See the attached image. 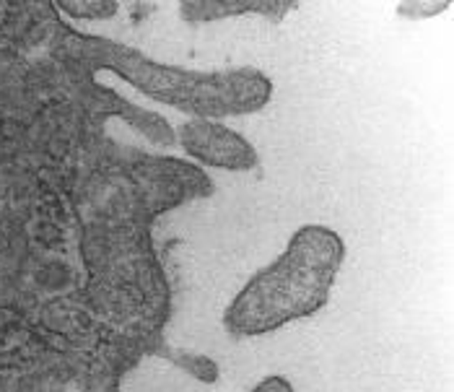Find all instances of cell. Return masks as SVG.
<instances>
[{"mask_svg":"<svg viewBox=\"0 0 454 392\" xmlns=\"http://www.w3.org/2000/svg\"><path fill=\"white\" fill-rule=\"evenodd\" d=\"M452 0H400L397 3V16L408 21H426L436 19L444 11H450Z\"/></svg>","mask_w":454,"mask_h":392,"instance_id":"5","label":"cell"},{"mask_svg":"<svg viewBox=\"0 0 454 392\" xmlns=\"http://www.w3.org/2000/svg\"><path fill=\"white\" fill-rule=\"evenodd\" d=\"M299 5L301 0H179V19L190 27L242 16H260L270 24H280Z\"/></svg>","mask_w":454,"mask_h":392,"instance_id":"3","label":"cell"},{"mask_svg":"<svg viewBox=\"0 0 454 392\" xmlns=\"http://www.w3.org/2000/svg\"><path fill=\"white\" fill-rule=\"evenodd\" d=\"M179 143L184 153L226 172H252L257 167V151L242 133L231 130L221 120L192 117L179 128Z\"/></svg>","mask_w":454,"mask_h":392,"instance_id":"2","label":"cell"},{"mask_svg":"<svg viewBox=\"0 0 454 392\" xmlns=\"http://www.w3.org/2000/svg\"><path fill=\"white\" fill-rule=\"evenodd\" d=\"M252 392H296L294 390V385L286 380V377H280V374H273V377H265L257 388Z\"/></svg>","mask_w":454,"mask_h":392,"instance_id":"6","label":"cell"},{"mask_svg":"<svg viewBox=\"0 0 454 392\" xmlns=\"http://www.w3.org/2000/svg\"><path fill=\"white\" fill-rule=\"evenodd\" d=\"M55 8L73 21H106L120 11V0H55Z\"/></svg>","mask_w":454,"mask_h":392,"instance_id":"4","label":"cell"},{"mask_svg":"<svg viewBox=\"0 0 454 392\" xmlns=\"http://www.w3.org/2000/svg\"><path fill=\"white\" fill-rule=\"evenodd\" d=\"M343 260L346 245L335 229L322 223L301 226L286 250L231 299L223 312L226 333L254 338L317 315L330 299Z\"/></svg>","mask_w":454,"mask_h":392,"instance_id":"1","label":"cell"}]
</instances>
